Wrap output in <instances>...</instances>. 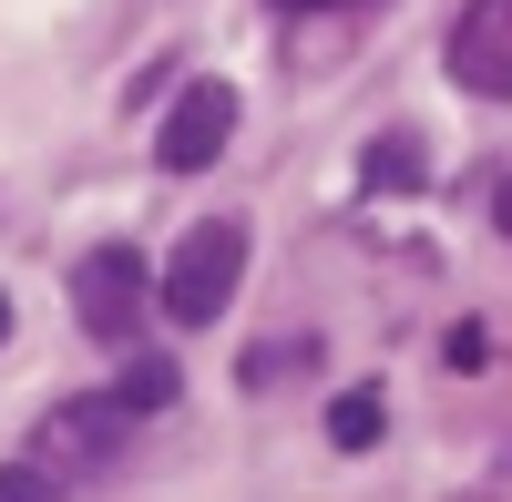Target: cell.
Wrapping results in <instances>:
<instances>
[{
	"mask_svg": "<svg viewBox=\"0 0 512 502\" xmlns=\"http://www.w3.org/2000/svg\"><path fill=\"white\" fill-rule=\"evenodd\" d=\"M236 277H246V226H236V216H205V226H185L175 257H164L154 298H164L175 328H216L226 298H236Z\"/></svg>",
	"mask_w": 512,
	"mask_h": 502,
	"instance_id": "6da1fadb",
	"label": "cell"
},
{
	"mask_svg": "<svg viewBox=\"0 0 512 502\" xmlns=\"http://www.w3.org/2000/svg\"><path fill=\"white\" fill-rule=\"evenodd\" d=\"M144 298H154V277H144L134 246H93V257L72 267V318L93 328V339H113V349L144 328Z\"/></svg>",
	"mask_w": 512,
	"mask_h": 502,
	"instance_id": "7a4b0ae2",
	"label": "cell"
},
{
	"mask_svg": "<svg viewBox=\"0 0 512 502\" xmlns=\"http://www.w3.org/2000/svg\"><path fill=\"white\" fill-rule=\"evenodd\" d=\"M226 134H236V93H226V82H195V93H175V113H164L154 164H164V175H205V164L226 154Z\"/></svg>",
	"mask_w": 512,
	"mask_h": 502,
	"instance_id": "3957f363",
	"label": "cell"
},
{
	"mask_svg": "<svg viewBox=\"0 0 512 502\" xmlns=\"http://www.w3.org/2000/svg\"><path fill=\"white\" fill-rule=\"evenodd\" d=\"M451 82L461 93H512V0H472L451 21Z\"/></svg>",
	"mask_w": 512,
	"mask_h": 502,
	"instance_id": "277c9868",
	"label": "cell"
},
{
	"mask_svg": "<svg viewBox=\"0 0 512 502\" xmlns=\"http://www.w3.org/2000/svg\"><path fill=\"white\" fill-rule=\"evenodd\" d=\"M123 431H134V410H123V400H62V410H52V462H113Z\"/></svg>",
	"mask_w": 512,
	"mask_h": 502,
	"instance_id": "5b68a950",
	"label": "cell"
},
{
	"mask_svg": "<svg viewBox=\"0 0 512 502\" xmlns=\"http://www.w3.org/2000/svg\"><path fill=\"white\" fill-rule=\"evenodd\" d=\"M359 185H369V195H410V185H420V134H379V144L359 154Z\"/></svg>",
	"mask_w": 512,
	"mask_h": 502,
	"instance_id": "8992f818",
	"label": "cell"
},
{
	"mask_svg": "<svg viewBox=\"0 0 512 502\" xmlns=\"http://www.w3.org/2000/svg\"><path fill=\"white\" fill-rule=\"evenodd\" d=\"M379 421H390V400H379V390H338V400H328V441H338V451H369Z\"/></svg>",
	"mask_w": 512,
	"mask_h": 502,
	"instance_id": "52a82bcc",
	"label": "cell"
},
{
	"mask_svg": "<svg viewBox=\"0 0 512 502\" xmlns=\"http://www.w3.org/2000/svg\"><path fill=\"white\" fill-rule=\"evenodd\" d=\"M123 410H134V421H144V410H164V400H175V359H134V369H123V390H113Z\"/></svg>",
	"mask_w": 512,
	"mask_h": 502,
	"instance_id": "ba28073f",
	"label": "cell"
},
{
	"mask_svg": "<svg viewBox=\"0 0 512 502\" xmlns=\"http://www.w3.org/2000/svg\"><path fill=\"white\" fill-rule=\"evenodd\" d=\"M0 502H52V472H31V462H11V472H0Z\"/></svg>",
	"mask_w": 512,
	"mask_h": 502,
	"instance_id": "9c48e42d",
	"label": "cell"
},
{
	"mask_svg": "<svg viewBox=\"0 0 512 502\" xmlns=\"http://www.w3.org/2000/svg\"><path fill=\"white\" fill-rule=\"evenodd\" d=\"M482 359H492V339H482L472 318H461V328H451V369H482Z\"/></svg>",
	"mask_w": 512,
	"mask_h": 502,
	"instance_id": "30bf717a",
	"label": "cell"
},
{
	"mask_svg": "<svg viewBox=\"0 0 512 502\" xmlns=\"http://www.w3.org/2000/svg\"><path fill=\"white\" fill-rule=\"evenodd\" d=\"M492 226H502V236H512V175H502V195H492Z\"/></svg>",
	"mask_w": 512,
	"mask_h": 502,
	"instance_id": "8fae6325",
	"label": "cell"
},
{
	"mask_svg": "<svg viewBox=\"0 0 512 502\" xmlns=\"http://www.w3.org/2000/svg\"><path fill=\"white\" fill-rule=\"evenodd\" d=\"M277 11H349V0H277Z\"/></svg>",
	"mask_w": 512,
	"mask_h": 502,
	"instance_id": "7c38bea8",
	"label": "cell"
},
{
	"mask_svg": "<svg viewBox=\"0 0 512 502\" xmlns=\"http://www.w3.org/2000/svg\"><path fill=\"white\" fill-rule=\"evenodd\" d=\"M0 339H11V298H0Z\"/></svg>",
	"mask_w": 512,
	"mask_h": 502,
	"instance_id": "4fadbf2b",
	"label": "cell"
}]
</instances>
